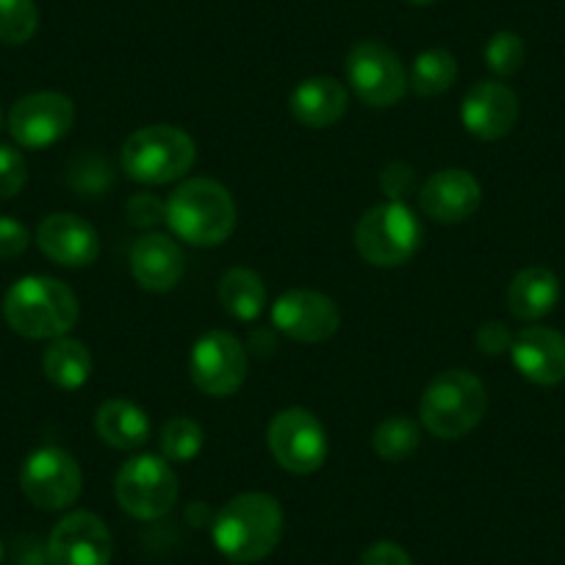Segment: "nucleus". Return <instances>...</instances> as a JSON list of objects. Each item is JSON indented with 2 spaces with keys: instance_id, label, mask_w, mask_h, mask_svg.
Wrapping results in <instances>:
<instances>
[{
  "instance_id": "obj_1",
  "label": "nucleus",
  "mask_w": 565,
  "mask_h": 565,
  "mask_svg": "<svg viewBox=\"0 0 565 565\" xmlns=\"http://www.w3.org/2000/svg\"><path fill=\"white\" fill-rule=\"evenodd\" d=\"M282 508L275 497L247 491L225 502L211 524V541L231 563H260L282 537Z\"/></svg>"
},
{
  "instance_id": "obj_2",
  "label": "nucleus",
  "mask_w": 565,
  "mask_h": 565,
  "mask_svg": "<svg viewBox=\"0 0 565 565\" xmlns=\"http://www.w3.org/2000/svg\"><path fill=\"white\" fill-rule=\"evenodd\" d=\"M3 319L23 339L53 341L78 324L81 306L67 282L47 275L20 277L3 297Z\"/></svg>"
},
{
  "instance_id": "obj_3",
  "label": "nucleus",
  "mask_w": 565,
  "mask_h": 565,
  "mask_svg": "<svg viewBox=\"0 0 565 565\" xmlns=\"http://www.w3.org/2000/svg\"><path fill=\"white\" fill-rule=\"evenodd\" d=\"M164 222L181 242L216 247L233 236L238 211L233 194L211 178H189L164 200Z\"/></svg>"
},
{
  "instance_id": "obj_4",
  "label": "nucleus",
  "mask_w": 565,
  "mask_h": 565,
  "mask_svg": "<svg viewBox=\"0 0 565 565\" xmlns=\"http://www.w3.org/2000/svg\"><path fill=\"white\" fill-rule=\"evenodd\" d=\"M488 411V391L469 369H447L430 380L418 402V422L441 441L466 438Z\"/></svg>"
},
{
  "instance_id": "obj_5",
  "label": "nucleus",
  "mask_w": 565,
  "mask_h": 565,
  "mask_svg": "<svg viewBox=\"0 0 565 565\" xmlns=\"http://www.w3.org/2000/svg\"><path fill=\"white\" fill-rule=\"evenodd\" d=\"M198 161V145L178 125H148L125 139L119 164L136 183L164 186L186 175Z\"/></svg>"
},
{
  "instance_id": "obj_6",
  "label": "nucleus",
  "mask_w": 565,
  "mask_h": 565,
  "mask_svg": "<svg viewBox=\"0 0 565 565\" xmlns=\"http://www.w3.org/2000/svg\"><path fill=\"white\" fill-rule=\"evenodd\" d=\"M422 222L399 200L372 205L355 225V247L363 260L383 269L407 264L422 247Z\"/></svg>"
},
{
  "instance_id": "obj_7",
  "label": "nucleus",
  "mask_w": 565,
  "mask_h": 565,
  "mask_svg": "<svg viewBox=\"0 0 565 565\" xmlns=\"http://www.w3.org/2000/svg\"><path fill=\"white\" fill-rule=\"evenodd\" d=\"M114 497L130 519L156 521L175 508L178 475L161 455H136L119 466Z\"/></svg>"
},
{
  "instance_id": "obj_8",
  "label": "nucleus",
  "mask_w": 565,
  "mask_h": 565,
  "mask_svg": "<svg viewBox=\"0 0 565 565\" xmlns=\"http://www.w3.org/2000/svg\"><path fill=\"white\" fill-rule=\"evenodd\" d=\"M347 84L372 108H391L407 95V70L394 47L380 40H361L344 62Z\"/></svg>"
},
{
  "instance_id": "obj_9",
  "label": "nucleus",
  "mask_w": 565,
  "mask_h": 565,
  "mask_svg": "<svg viewBox=\"0 0 565 565\" xmlns=\"http://www.w3.org/2000/svg\"><path fill=\"white\" fill-rule=\"evenodd\" d=\"M266 441L275 463L297 477L322 469L330 452L324 424L306 407H286L277 413L269 424Z\"/></svg>"
},
{
  "instance_id": "obj_10",
  "label": "nucleus",
  "mask_w": 565,
  "mask_h": 565,
  "mask_svg": "<svg viewBox=\"0 0 565 565\" xmlns=\"http://www.w3.org/2000/svg\"><path fill=\"white\" fill-rule=\"evenodd\" d=\"M20 488L34 508L58 513L78 502L84 491V471L67 449L40 447L20 469Z\"/></svg>"
},
{
  "instance_id": "obj_11",
  "label": "nucleus",
  "mask_w": 565,
  "mask_h": 565,
  "mask_svg": "<svg viewBox=\"0 0 565 565\" xmlns=\"http://www.w3.org/2000/svg\"><path fill=\"white\" fill-rule=\"evenodd\" d=\"M249 358L242 341L225 330H211L189 352V377L205 396H233L244 385Z\"/></svg>"
},
{
  "instance_id": "obj_12",
  "label": "nucleus",
  "mask_w": 565,
  "mask_h": 565,
  "mask_svg": "<svg viewBox=\"0 0 565 565\" xmlns=\"http://www.w3.org/2000/svg\"><path fill=\"white\" fill-rule=\"evenodd\" d=\"M75 106L62 92H34L9 111V134L25 150L53 148L73 130Z\"/></svg>"
},
{
  "instance_id": "obj_13",
  "label": "nucleus",
  "mask_w": 565,
  "mask_h": 565,
  "mask_svg": "<svg viewBox=\"0 0 565 565\" xmlns=\"http://www.w3.org/2000/svg\"><path fill=\"white\" fill-rule=\"evenodd\" d=\"M271 324L286 339L300 344H322L341 328V311L333 297L313 289L282 291L271 306Z\"/></svg>"
},
{
  "instance_id": "obj_14",
  "label": "nucleus",
  "mask_w": 565,
  "mask_h": 565,
  "mask_svg": "<svg viewBox=\"0 0 565 565\" xmlns=\"http://www.w3.org/2000/svg\"><path fill=\"white\" fill-rule=\"evenodd\" d=\"M47 565H108L114 554L111 532L89 510L67 513L45 543Z\"/></svg>"
},
{
  "instance_id": "obj_15",
  "label": "nucleus",
  "mask_w": 565,
  "mask_h": 565,
  "mask_svg": "<svg viewBox=\"0 0 565 565\" xmlns=\"http://www.w3.org/2000/svg\"><path fill=\"white\" fill-rule=\"evenodd\" d=\"M519 97L502 81H480L471 86L460 106V122L475 139L499 141L519 122Z\"/></svg>"
},
{
  "instance_id": "obj_16",
  "label": "nucleus",
  "mask_w": 565,
  "mask_h": 565,
  "mask_svg": "<svg viewBox=\"0 0 565 565\" xmlns=\"http://www.w3.org/2000/svg\"><path fill=\"white\" fill-rule=\"evenodd\" d=\"M36 244L53 264L64 269H84L95 264L100 255V236L95 227L84 216L67 214V211H58L40 222Z\"/></svg>"
},
{
  "instance_id": "obj_17",
  "label": "nucleus",
  "mask_w": 565,
  "mask_h": 565,
  "mask_svg": "<svg viewBox=\"0 0 565 565\" xmlns=\"http://www.w3.org/2000/svg\"><path fill=\"white\" fill-rule=\"evenodd\" d=\"M422 211L433 222L441 225H458L475 216L482 203V186L469 170H441L424 181L418 192Z\"/></svg>"
},
{
  "instance_id": "obj_18",
  "label": "nucleus",
  "mask_w": 565,
  "mask_h": 565,
  "mask_svg": "<svg viewBox=\"0 0 565 565\" xmlns=\"http://www.w3.org/2000/svg\"><path fill=\"white\" fill-rule=\"evenodd\" d=\"M513 366L535 385H557L565 380V335L543 324L519 330L510 347Z\"/></svg>"
},
{
  "instance_id": "obj_19",
  "label": "nucleus",
  "mask_w": 565,
  "mask_h": 565,
  "mask_svg": "<svg viewBox=\"0 0 565 565\" xmlns=\"http://www.w3.org/2000/svg\"><path fill=\"white\" fill-rule=\"evenodd\" d=\"M183 266H186L183 249L164 233H145L130 247V275L150 295L175 289L183 277Z\"/></svg>"
},
{
  "instance_id": "obj_20",
  "label": "nucleus",
  "mask_w": 565,
  "mask_h": 565,
  "mask_svg": "<svg viewBox=\"0 0 565 565\" xmlns=\"http://www.w3.org/2000/svg\"><path fill=\"white\" fill-rule=\"evenodd\" d=\"M350 106V92L333 75H313V78L297 84V89L291 92V117L300 125L313 130L330 128V125L339 122L347 114Z\"/></svg>"
},
{
  "instance_id": "obj_21",
  "label": "nucleus",
  "mask_w": 565,
  "mask_h": 565,
  "mask_svg": "<svg viewBox=\"0 0 565 565\" xmlns=\"http://www.w3.org/2000/svg\"><path fill=\"white\" fill-rule=\"evenodd\" d=\"M559 300V280L546 266H526L510 280L508 308L521 322H537L548 317Z\"/></svg>"
},
{
  "instance_id": "obj_22",
  "label": "nucleus",
  "mask_w": 565,
  "mask_h": 565,
  "mask_svg": "<svg viewBox=\"0 0 565 565\" xmlns=\"http://www.w3.org/2000/svg\"><path fill=\"white\" fill-rule=\"evenodd\" d=\"M95 430L111 449H139L150 441V418L136 402L106 399L95 413Z\"/></svg>"
},
{
  "instance_id": "obj_23",
  "label": "nucleus",
  "mask_w": 565,
  "mask_h": 565,
  "mask_svg": "<svg viewBox=\"0 0 565 565\" xmlns=\"http://www.w3.org/2000/svg\"><path fill=\"white\" fill-rule=\"evenodd\" d=\"M42 372L56 388L78 391L92 377L89 347L78 339H70V335L53 339L47 350L42 352Z\"/></svg>"
},
{
  "instance_id": "obj_24",
  "label": "nucleus",
  "mask_w": 565,
  "mask_h": 565,
  "mask_svg": "<svg viewBox=\"0 0 565 565\" xmlns=\"http://www.w3.org/2000/svg\"><path fill=\"white\" fill-rule=\"evenodd\" d=\"M220 306L238 322H255L266 308V286L258 271L247 266H233L216 286Z\"/></svg>"
},
{
  "instance_id": "obj_25",
  "label": "nucleus",
  "mask_w": 565,
  "mask_h": 565,
  "mask_svg": "<svg viewBox=\"0 0 565 565\" xmlns=\"http://www.w3.org/2000/svg\"><path fill=\"white\" fill-rule=\"evenodd\" d=\"M458 81V58L447 47H427L413 58L407 70V86L418 97H438Z\"/></svg>"
},
{
  "instance_id": "obj_26",
  "label": "nucleus",
  "mask_w": 565,
  "mask_h": 565,
  "mask_svg": "<svg viewBox=\"0 0 565 565\" xmlns=\"http://www.w3.org/2000/svg\"><path fill=\"white\" fill-rule=\"evenodd\" d=\"M422 447V427L411 416H388L372 433V449L385 463H402Z\"/></svg>"
},
{
  "instance_id": "obj_27",
  "label": "nucleus",
  "mask_w": 565,
  "mask_h": 565,
  "mask_svg": "<svg viewBox=\"0 0 565 565\" xmlns=\"http://www.w3.org/2000/svg\"><path fill=\"white\" fill-rule=\"evenodd\" d=\"M203 427H200V422H194L189 416H175L161 427V458H167L170 463H192L203 452Z\"/></svg>"
},
{
  "instance_id": "obj_28",
  "label": "nucleus",
  "mask_w": 565,
  "mask_h": 565,
  "mask_svg": "<svg viewBox=\"0 0 565 565\" xmlns=\"http://www.w3.org/2000/svg\"><path fill=\"white\" fill-rule=\"evenodd\" d=\"M40 29V9L34 0H0V42L25 45Z\"/></svg>"
},
{
  "instance_id": "obj_29",
  "label": "nucleus",
  "mask_w": 565,
  "mask_h": 565,
  "mask_svg": "<svg viewBox=\"0 0 565 565\" xmlns=\"http://www.w3.org/2000/svg\"><path fill=\"white\" fill-rule=\"evenodd\" d=\"M482 56H486L488 70H491L497 78H510V75H515L524 67L526 45L515 31H497V34L486 42Z\"/></svg>"
},
{
  "instance_id": "obj_30",
  "label": "nucleus",
  "mask_w": 565,
  "mask_h": 565,
  "mask_svg": "<svg viewBox=\"0 0 565 565\" xmlns=\"http://www.w3.org/2000/svg\"><path fill=\"white\" fill-rule=\"evenodd\" d=\"M25 183H29L25 156L12 145H0V200L18 198Z\"/></svg>"
},
{
  "instance_id": "obj_31",
  "label": "nucleus",
  "mask_w": 565,
  "mask_h": 565,
  "mask_svg": "<svg viewBox=\"0 0 565 565\" xmlns=\"http://www.w3.org/2000/svg\"><path fill=\"white\" fill-rule=\"evenodd\" d=\"M413 186H416V172H413V167L407 164V161H388V164L383 167V172H380V189H383V194L388 200L405 203V198L413 192Z\"/></svg>"
},
{
  "instance_id": "obj_32",
  "label": "nucleus",
  "mask_w": 565,
  "mask_h": 565,
  "mask_svg": "<svg viewBox=\"0 0 565 565\" xmlns=\"http://www.w3.org/2000/svg\"><path fill=\"white\" fill-rule=\"evenodd\" d=\"M128 222L136 227H156L164 222V200L153 198V194H136L125 205Z\"/></svg>"
},
{
  "instance_id": "obj_33",
  "label": "nucleus",
  "mask_w": 565,
  "mask_h": 565,
  "mask_svg": "<svg viewBox=\"0 0 565 565\" xmlns=\"http://www.w3.org/2000/svg\"><path fill=\"white\" fill-rule=\"evenodd\" d=\"M31 233L23 222L12 216H0V258H18L29 249Z\"/></svg>"
},
{
  "instance_id": "obj_34",
  "label": "nucleus",
  "mask_w": 565,
  "mask_h": 565,
  "mask_svg": "<svg viewBox=\"0 0 565 565\" xmlns=\"http://www.w3.org/2000/svg\"><path fill=\"white\" fill-rule=\"evenodd\" d=\"M475 344L482 355H504L513 347V333L504 322H486L477 328Z\"/></svg>"
},
{
  "instance_id": "obj_35",
  "label": "nucleus",
  "mask_w": 565,
  "mask_h": 565,
  "mask_svg": "<svg viewBox=\"0 0 565 565\" xmlns=\"http://www.w3.org/2000/svg\"><path fill=\"white\" fill-rule=\"evenodd\" d=\"M358 565H413L411 554L394 541H377L363 552Z\"/></svg>"
},
{
  "instance_id": "obj_36",
  "label": "nucleus",
  "mask_w": 565,
  "mask_h": 565,
  "mask_svg": "<svg viewBox=\"0 0 565 565\" xmlns=\"http://www.w3.org/2000/svg\"><path fill=\"white\" fill-rule=\"evenodd\" d=\"M20 565H47V557H42V554H23Z\"/></svg>"
},
{
  "instance_id": "obj_37",
  "label": "nucleus",
  "mask_w": 565,
  "mask_h": 565,
  "mask_svg": "<svg viewBox=\"0 0 565 565\" xmlns=\"http://www.w3.org/2000/svg\"><path fill=\"white\" fill-rule=\"evenodd\" d=\"M407 3H413V7H430L436 0H407Z\"/></svg>"
},
{
  "instance_id": "obj_38",
  "label": "nucleus",
  "mask_w": 565,
  "mask_h": 565,
  "mask_svg": "<svg viewBox=\"0 0 565 565\" xmlns=\"http://www.w3.org/2000/svg\"><path fill=\"white\" fill-rule=\"evenodd\" d=\"M0 563H3V543H0Z\"/></svg>"
},
{
  "instance_id": "obj_39",
  "label": "nucleus",
  "mask_w": 565,
  "mask_h": 565,
  "mask_svg": "<svg viewBox=\"0 0 565 565\" xmlns=\"http://www.w3.org/2000/svg\"><path fill=\"white\" fill-rule=\"evenodd\" d=\"M0 117H3V114H0Z\"/></svg>"
}]
</instances>
